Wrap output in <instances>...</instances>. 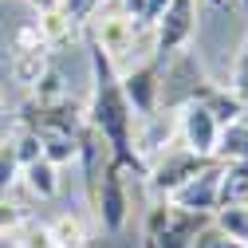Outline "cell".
I'll return each mask as SVG.
<instances>
[{"label": "cell", "mask_w": 248, "mask_h": 248, "mask_svg": "<svg viewBox=\"0 0 248 248\" xmlns=\"http://www.w3.org/2000/svg\"><path fill=\"white\" fill-rule=\"evenodd\" d=\"M166 63V71L158 75V107H170V110H181L185 103H197L201 95H205V87H209V79H205V71H201V63L189 55V51H177V55H170V59H162Z\"/></svg>", "instance_id": "7a4b0ae2"}, {"label": "cell", "mask_w": 248, "mask_h": 248, "mask_svg": "<svg viewBox=\"0 0 248 248\" xmlns=\"http://www.w3.org/2000/svg\"><path fill=\"white\" fill-rule=\"evenodd\" d=\"M193 28H197V0H170L166 12L154 24V55L170 59L177 51H185V44L193 40Z\"/></svg>", "instance_id": "277c9868"}, {"label": "cell", "mask_w": 248, "mask_h": 248, "mask_svg": "<svg viewBox=\"0 0 248 248\" xmlns=\"http://www.w3.org/2000/svg\"><path fill=\"white\" fill-rule=\"evenodd\" d=\"M55 99H63V79H59L55 67H47L44 79L36 83V103H55Z\"/></svg>", "instance_id": "484cf974"}, {"label": "cell", "mask_w": 248, "mask_h": 248, "mask_svg": "<svg viewBox=\"0 0 248 248\" xmlns=\"http://www.w3.org/2000/svg\"><path fill=\"white\" fill-rule=\"evenodd\" d=\"M189 248H240V244H236V240H229L221 229H217V225L209 221V225H205V229L193 236V244H189Z\"/></svg>", "instance_id": "4316f807"}, {"label": "cell", "mask_w": 248, "mask_h": 248, "mask_svg": "<svg viewBox=\"0 0 248 248\" xmlns=\"http://www.w3.org/2000/svg\"><path fill=\"white\" fill-rule=\"evenodd\" d=\"M47 229H51L55 248H87V229H83V221H79V217H71V213L55 217Z\"/></svg>", "instance_id": "d6986e66"}, {"label": "cell", "mask_w": 248, "mask_h": 248, "mask_svg": "<svg viewBox=\"0 0 248 248\" xmlns=\"http://www.w3.org/2000/svg\"><path fill=\"white\" fill-rule=\"evenodd\" d=\"M170 201H162V205H154L150 213H146V225H142V248H158V236H162V229H166V221H170Z\"/></svg>", "instance_id": "44dd1931"}, {"label": "cell", "mask_w": 248, "mask_h": 248, "mask_svg": "<svg viewBox=\"0 0 248 248\" xmlns=\"http://www.w3.org/2000/svg\"><path fill=\"white\" fill-rule=\"evenodd\" d=\"M221 170H225V162H209L197 177H189L181 185V189L170 197V205L173 209H185V213H205V217H213L217 213V201H221Z\"/></svg>", "instance_id": "8992f818"}, {"label": "cell", "mask_w": 248, "mask_h": 248, "mask_svg": "<svg viewBox=\"0 0 248 248\" xmlns=\"http://www.w3.org/2000/svg\"><path fill=\"white\" fill-rule=\"evenodd\" d=\"M209 221H213V217H205V213L170 209V221H166V229H162V236H158V248H189L193 236H197Z\"/></svg>", "instance_id": "30bf717a"}, {"label": "cell", "mask_w": 248, "mask_h": 248, "mask_svg": "<svg viewBox=\"0 0 248 248\" xmlns=\"http://www.w3.org/2000/svg\"><path fill=\"white\" fill-rule=\"evenodd\" d=\"M213 225L240 248H248V205H221L213 213Z\"/></svg>", "instance_id": "2e32d148"}, {"label": "cell", "mask_w": 248, "mask_h": 248, "mask_svg": "<svg viewBox=\"0 0 248 248\" xmlns=\"http://www.w3.org/2000/svg\"><path fill=\"white\" fill-rule=\"evenodd\" d=\"M91 79H95V91H91L87 122L103 134V142L110 146V158L122 170H134L146 177V162L134 150V110H130L126 95H122L118 67L107 59V51L99 44H91Z\"/></svg>", "instance_id": "6da1fadb"}, {"label": "cell", "mask_w": 248, "mask_h": 248, "mask_svg": "<svg viewBox=\"0 0 248 248\" xmlns=\"http://www.w3.org/2000/svg\"><path fill=\"white\" fill-rule=\"evenodd\" d=\"M229 91L248 107V40H244V47H240V55H236V67H232V83H229Z\"/></svg>", "instance_id": "cb8c5ba5"}, {"label": "cell", "mask_w": 248, "mask_h": 248, "mask_svg": "<svg viewBox=\"0 0 248 248\" xmlns=\"http://www.w3.org/2000/svg\"><path fill=\"white\" fill-rule=\"evenodd\" d=\"M0 248H12V240H4V236H0Z\"/></svg>", "instance_id": "f1b7e54d"}, {"label": "cell", "mask_w": 248, "mask_h": 248, "mask_svg": "<svg viewBox=\"0 0 248 248\" xmlns=\"http://www.w3.org/2000/svg\"><path fill=\"white\" fill-rule=\"evenodd\" d=\"M47 67H51V63H47V51H44V47H40V51H20V55L12 59V79L36 87V83L44 79Z\"/></svg>", "instance_id": "ac0fdd59"}, {"label": "cell", "mask_w": 248, "mask_h": 248, "mask_svg": "<svg viewBox=\"0 0 248 248\" xmlns=\"http://www.w3.org/2000/svg\"><path fill=\"white\" fill-rule=\"evenodd\" d=\"M40 146H44V158L51 166H67L79 158V138L75 134H55V130H44L40 134Z\"/></svg>", "instance_id": "e0dca14e"}, {"label": "cell", "mask_w": 248, "mask_h": 248, "mask_svg": "<svg viewBox=\"0 0 248 248\" xmlns=\"http://www.w3.org/2000/svg\"><path fill=\"white\" fill-rule=\"evenodd\" d=\"M213 158H197L193 150H185V146H177V150H162L158 158H150V166H146V181H150V189L154 193H162L166 201L181 189L189 177H197L205 166H209Z\"/></svg>", "instance_id": "3957f363"}, {"label": "cell", "mask_w": 248, "mask_h": 248, "mask_svg": "<svg viewBox=\"0 0 248 248\" xmlns=\"http://www.w3.org/2000/svg\"><path fill=\"white\" fill-rule=\"evenodd\" d=\"M0 103H4V99H0Z\"/></svg>", "instance_id": "d6a6232c"}, {"label": "cell", "mask_w": 248, "mask_h": 248, "mask_svg": "<svg viewBox=\"0 0 248 248\" xmlns=\"http://www.w3.org/2000/svg\"><path fill=\"white\" fill-rule=\"evenodd\" d=\"M36 32H40L44 47H59V44H67V40H71V32H75V20L63 12V4H59V8H40Z\"/></svg>", "instance_id": "4fadbf2b"}, {"label": "cell", "mask_w": 248, "mask_h": 248, "mask_svg": "<svg viewBox=\"0 0 248 248\" xmlns=\"http://www.w3.org/2000/svg\"><path fill=\"white\" fill-rule=\"evenodd\" d=\"M99 4H103V0H91V12H95V8H99Z\"/></svg>", "instance_id": "f546056e"}, {"label": "cell", "mask_w": 248, "mask_h": 248, "mask_svg": "<svg viewBox=\"0 0 248 248\" xmlns=\"http://www.w3.org/2000/svg\"><path fill=\"white\" fill-rule=\"evenodd\" d=\"M177 134H181V146L193 150L197 158H217L221 122H217L201 103H185V107L177 110Z\"/></svg>", "instance_id": "5b68a950"}, {"label": "cell", "mask_w": 248, "mask_h": 248, "mask_svg": "<svg viewBox=\"0 0 248 248\" xmlns=\"http://www.w3.org/2000/svg\"><path fill=\"white\" fill-rule=\"evenodd\" d=\"M166 4H170V0H146V16H142V28H154V24H158V16L166 12Z\"/></svg>", "instance_id": "83f0119b"}, {"label": "cell", "mask_w": 248, "mask_h": 248, "mask_svg": "<svg viewBox=\"0 0 248 248\" xmlns=\"http://www.w3.org/2000/svg\"><path fill=\"white\" fill-rule=\"evenodd\" d=\"M12 150H16V162H20V170L44 158V146H40V134H32V130H20V134H16V142H12Z\"/></svg>", "instance_id": "7402d4cb"}, {"label": "cell", "mask_w": 248, "mask_h": 248, "mask_svg": "<svg viewBox=\"0 0 248 248\" xmlns=\"http://www.w3.org/2000/svg\"><path fill=\"white\" fill-rule=\"evenodd\" d=\"M217 162H248V118L232 122V126H221Z\"/></svg>", "instance_id": "9a60e30c"}, {"label": "cell", "mask_w": 248, "mask_h": 248, "mask_svg": "<svg viewBox=\"0 0 248 248\" xmlns=\"http://www.w3.org/2000/svg\"><path fill=\"white\" fill-rule=\"evenodd\" d=\"M32 4H40V0H32Z\"/></svg>", "instance_id": "1f68e13d"}, {"label": "cell", "mask_w": 248, "mask_h": 248, "mask_svg": "<svg viewBox=\"0 0 248 248\" xmlns=\"http://www.w3.org/2000/svg\"><path fill=\"white\" fill-rule=\"evenodd\" d=\"M95 217L103 221L107 232H118L126 225V213H130V201H126V181H122V166L110 158L107 170H103V181H99V197H95Z\"/></svg>", "instance_id": "ba28073f"}, {"label": "cell", "mask_w": 248, "mask_h": 248, "mask_svg": "<svg viewBox=\"0 0 248 248\" xmlns=\"http://www.w3.org/2000/svg\"><path fill=\"white\" fill-rule=\"evenodd\" d=\"M12 248H55V240H51V229H47V225L24 221V225L12 232Z\"/></svg>", "instance_id": "ffe728a7"}, {"label": "cell", "mask_w": 248, "mask_h": 248, "mask_svg": "<svg viewBox=\"0 0 248 248\" xmlns=\"http://www.w3.org/2000/svg\"><path fill=\"white\" fill-rule=\"evenodd\" d=\"M134 20L126 12H107V16H95L91 20V44H99L107 51V59L118 67V59L122 51H130L134 47Z\"/></svg>", "instance_id": "9c48e42d"}, {"label": "cell", "mask_w": 248, "mask_h": 248, "mask_svg": "<svg viewBox=\"0 0 248 248\" xmlns=\"http://www.w3.org/2000/svg\"><path fill=\"white\" fill-rule=\"evenodd\" d=\"M217 4H225V0H217Z\"/></svg>", "instance_id": "4dcf8cb0"}, {"label": "cell", "mask_w": 248, "mask_h": 248, "mask_svg": "<svg viewBox=\"0 0 248 248\" xmlns=\"http://www.w3.org/2000/svg\"><path fill=\"white\" fill-rule=\"evenodd\" d=\"M158 75H162V59L154 55L150 63H138V67H130L126 75H118L122 79V95H126V103H130V110H134V118H154L162 107H158Z\"/></svg>", "instance_id": "52a82bcc"}, {"label": "cell", "mask_w": 248, "mask_h": 248, "mask_svg": "<svg viewBox=\"0 0 248 248\" xmlns=\"http://www.w3.org/2000/svg\"><path fill=\"white\" fill-rule=\"evenodd\" d=\"M20 177H24V185H28V193L40 197V201H51V197L59 193V166H51L47 158H40V162H32V166H24Z\"/></svg>", "instance_id": "7c38bea8"}, {"label": "cell", "mask_w": 248, "mask_h": 248, "mask_svg": "<svg viewBox=\"0 0 248 248\" xmlns=\"http://www.w3.org/2000/svg\"><path fill=\"white\" fill-rule=\"evenodd\" d=\"M16 181H20V162H16L12 142H4V146H0V193H8Z\"/></svg>", "instance_id": "603a6c76"}, {"label": "cell", "mask_w": 248, "mask_h": 248, "mask_svg": "<svg viewBox=\"0 0 248 248\" xmlns=\"http://www.w3.org/2000/svg\"><path fill=\"white\" fill-rule=\"evenodd\" d=\"M221 205H248V162H225L221 170Z\"/></svg>", "instance_id": "5bb4252c"}, {"label": "cell", "mask_w": 248, "mask_h": 248, "mask_svg": "<svg viewBox=\"0 0 248 248\" xmlns=\"http://www.w3.org/2000/svg\"><path fill=\"white\" fill-rule=\"evenodd\" d=\"M20 225H24V209L8 201V193H0V236H12Z\"/></svg>", "instance_id": "d4e9b609"}, {"label": "cell", "mask_w": 248, "mask_h": 248, "mask_svg": "<svg viewBox=\"0 0 248 248\" xmlns=\"http://www.w3.org/2000/svg\"><path fill=\"white\" fill-rule=\"evenodd\" d=\"M197 103H201L217 122H221V126H232V122H240V118H244V110H248V107L232 95L229 87H213V83L205 87V95H201Z\"/></svg>", "instance_id": "8fae6325"}]
</instances>
